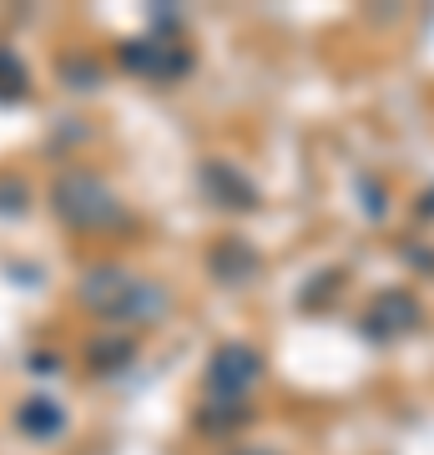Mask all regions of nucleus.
I'll return each instance as SVG.
<instances>
[{
  "label": "nucleus",
  "mask_w": 434,
  "mask_h": 455,
  "mask_svg": "<svg viewBox=\"0 0 434 455\" xmlns=\"http://www.w3.org/2000/svg\"><path fill=\"white\" fill-rule=\"evenodd\" d=\"M20 92H26V71H20V61H11L0 51V97H20Z\"/></svg>",
  "instance_id": "6e6552de"
},
{
  "label": "nucleus",
  "mask_w": 434,
  "mask_h": 455,
  "mask_svg": "<svg viewBox=\"0 0 434 455\" xmlns=\"http://www.w3.org/2000/svg\"><path fill=\"white\" fill-rule=\"evenodd\" d=\"M56 212H61L71 228H86V233H107V228H122L127 223V208H122V197L97 178V172H66L56 182V193H51Z\"/></svg>",
  "instance_id": "f257e3e1"
},
{
  "label": "nucleus",
  "mask_w": 434,
  "mask_h": 455,
  "mask_svg": "<svg viewBox=\"0 0 434 455\" xmlns=\"http://www.w3.org/2000/svg\"><path fill=\"white\" fill-rule=\"evenodd\" d=\"M122 66L127 71H137V76H152V82H167V76H178V71H187V51L178 46H162V41H127L122 46Z\"/></svg>",
  "instance_id": "39448f33"
},
{
  "label": "nucleus",
  "mask_w": 434,
  "mask_h": 455,
  "mask_svg": "<svg viewBox=\"0 0 434 455\" xmlns=\"http://www.w3.org/2000/svg\"><path fill=\"white\" fill-rule=\"evenodd\" d=\"M257 374H263L257 349H248V344H223V349L208 359V390L217 395V400H242V395L257 385Z\"/></svg>",
  "instance_id": "7ed1b4c3"
},
{
  "label": "nucleus",
  "mask_w": 434,
  "mask_h": 455,
  "mask_svg": "<svg viewBox=\"0 0 434 455\" xmlns=\"http://www.w3.org/2000/svg\"><path fill=\"white\" fill-rule=\"evenodd\" d=\"M81 299H86V309L107 314V319H146L162 309V293L116 263H101L81 278Z\"/></svg>",
  "instance_id": "f03ea898"
},
{
  "label": "nucleus",
  "mask_w": 434,
  "mask_h": 455,
  "mask_svg": "<svg viewBox=\"0 0 434 455\" xmlns=\"http://www.w3.org/2000/svg\"><path fill=\"white\" fill-rule=\"evenodd\" d=\"M208 193L217 197V203H233V208H253V188L233 172L227 163H212L208 167Z\"/></svg>",
  "instance_id": "0eeeda50"
},
{
  "label": "nucleus",
  "mask_w": 434,
  "mask_h": 455,
  "mask_svg": "<svg viewBox=\"0 0 434 455\" xmlns=\"http://www.w3.org/2000/svg\"><path fill=\"white\" fill-rule=\"evenodd\" d=\"M409 329H419V299L404 293V289L379 293L369 304V314H364V334H369V339H399Z\"/></svg>",
  "instance_id": "20e7f679"
},
{
  "label": "nucleus",
  "mask_w": 434,
  "mask_h": 455,
  "mask_svg": "<svg viewBox=\"0 0 434 455\" xmlns=\"http://www.w3.org/2000/svg\"><path fill=\"white\" fill-rule=\"evenodd\" d=\"M61 405H56V400H26V405L16 410V425L20 430H26V435H56V430H61Z\"/></svg>",
  "instance_id": "423d86ee"
},
{
  "label": "nucleus",
  "mask_w": 434,
  "mask_h": 455,
  "mask_svg": "<svg viewBox=\"0 0 434 455\" xmlns=\"http://www.w3.org/2000/svg\"><path fill=\"white\" fill-rule=\"evenodd\" d=\"M233 455H278V451H268V445H257V451H233Z\"/></svg>",
  "instance_id": "9d476101"
},
{
  "label": "nucleus",
  "mask_w": 434,
  "mask_h": 455,
  "mask_svg": "<svg viewBox=\"0 0 434 455\" xmlns=\"http://www.w3.org/2000/svg\"><path fill=\"white\" fill-rule=\"evenodd\" d=\"M227 415H202V425H208V430H233V425H242L248 420V410L242 405H223Z\"/></svg>",
  "instance_id": "1a4fd4ad"
}]
</instances>
